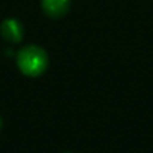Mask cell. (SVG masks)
Returning <instances> with one entry per match:
<instances>
[{
	"mask_svg": "<svg viewBox=\"0 0 153 153\" xmlns=\"http://www.w3.org/2000/svg\"><path fill=\"white\" fill-rule=\"evenodd\" d=\"M71 6V0H42V9L51 18L63 17Z\"/></svg>",
	"mask_w": 153,
	"mask_h": 153,
	"instance_id": "3",
	"label": "cell"
},
{
	"mask_svg": "<svg viewBox=\"0 0 153 153\" xmlns=\"http://www.w3.org/2000/svg\"><path fill=\"white\" fill-rule=\"evenodd\" d=\"M17 63H18L20 71L24 75H27V76H39L48 68V56L41 47L27 45L18 53Z\"/></svg>",
	"mask_w": 153,
	"mask_h": 153,
	"instance_id": "1",
	"label": "cell"
},
{
	"mask_svg": "<svg viewBox=\"0 0 153 153\" xmlns=\"http://www.w3.org/2000/svg\"><path fill=\"white\" fill-rule=\"evenodd\" d=\"M0 128H2V119H0Z\"/></svg>",
	"mask_w": 153,
	"mask_h": 153,
	"instance_id": "4",
	"label": "cell"
},
{
	"mask_svg": "<svg viewBox=\"0 0 153 153\" xmlns=\"http://www.w3.org/2000/svg\"><path fill=\"white\" fill-rule=\"evenodd\" d=\"M0 33H2V36L6 41L17 44L23 39V26L18 20L9 18V20H5L2 23V26H0Z\"/></svg>",
	"mask_w": 153,
	"mask_h": 153,
	"instance_id": "2",
	"label": "cell"
}]
</instances>
